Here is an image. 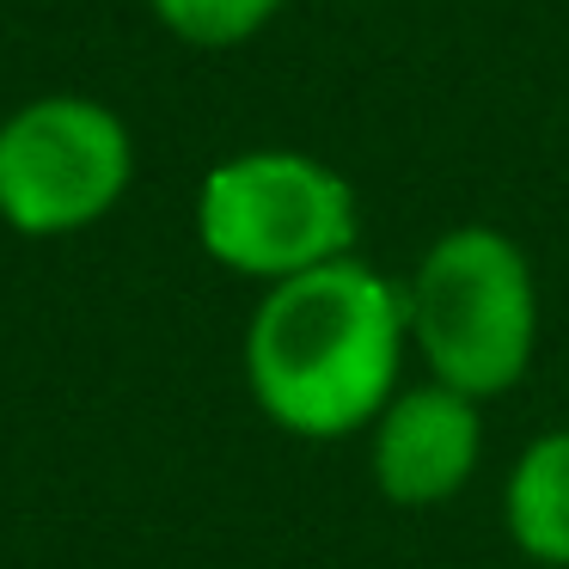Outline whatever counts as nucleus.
<instances>
[{
	"label": "nucleus",
	"mask_w": 569,
	"mask_h": 569,
	"mask_svg": "<svg viewBox=\"0 0 569 569\" xmlns=\"http://www.w3.org/2000/svg\"><path fill=\"white\" fill-rule=\"evenodd\" d=\"M405 349V288L361 258H337L263 288L246 325V386L276 429L343 441L373 429L398 398Z\"/></svg>",
	"instance_id": "f257e3e1"
},
{
	"label": "nucleus",
	"mask_w": 569,
	"mask_h": 569,
	"mask_svg": "<svg viewBox=\"0 0 569 569\" xmlns=\"http://www.w3.org/2000/svg\"><path fill=\"white\" fill-rule=\"evenodd\" d=\"M410 349L429 380L466 398H496L527 380L539 349V288L532 263L502 227H447L405 282Z\"/></svg>",
	"instance_id": "f03ea898"
},
{
	"label": "nucleus",
	"mask_w": 569,
	"mask_h": 569,
	"mask_svg": "<svg viewBox=\"0 0 569 569\" xmlns=\"http://www.w3.org/2000/svg\"><path fill=\"white\" fill-rule=\"evenodd\" d=\"M361 202L337 166L300 148H246L209 166L197 190V239L246 282H288L356 258Z\"/></svg>",
	"instance_id": "7ed1b4c3"
},
{
	"label": "nucleus",
	"mask_w": 569,
	"mask_h": 569,
	"mask_svg": "<svg viewBox=\"0 0 569 569\" xmlns=\"http://www.w3.org/2000/svg\"><path fill=\"white\" fill-rule=\"evenodd\" d=\"M136 184V136L104 99L43 92L0 117V221L26 239L99 227Z\"/></svg>",
	"instance_id": "20e7f679"
},
{
	"label": "nucleus",
	"mask_w": 569,
	"mask_h": 569,
	"mask_svg": "<svg viewBox=\"0 0 569 569\" xmlns=\"http://www.w3.org/2000/svg\"><path fill=\"white\" fill-rule=\"evenodd\" d=\"M483 453L478 398L429 380L398 392L373 422V483L398 508H435L466 490Z\"/></svg>",
	"instance_id": "39448f33"
},
{
	"label": "nucleus",
	"mask_w": 569,
	"mask_h": 569,
	"mask_svg": "<svg viewBox=\"0 0 569 569\" xmlns=\"http://www.w3.org/2000/svg\"><path fill=\"white\" fill-rule=\"evenodd\" d=\"M502 527L532 563L569 569V429H551L502 483Z\"/></svg>",
	"instance_id": "423d86ee"
},
{
	"label": "nucleus",
	"mask_w": 569,
	"mask_h": 569,
	"mask_svg": "<svg viewBox=\"0 0 569 569\" xmlns=\"http://www.w3.org/2000/svg\"><path fill=\"white\" fill-rule=\"evenodd\" d=\"M148 7L190 50H239L282 13V0H148Z\"/></svg>",
	"instance_id": "0eeeda50"
}]
</instances>
